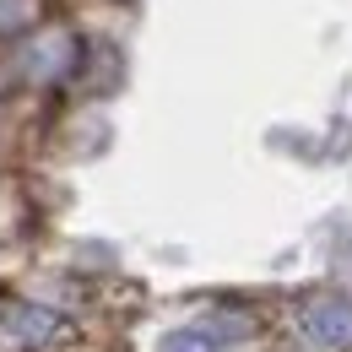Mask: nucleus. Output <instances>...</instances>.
Masks as SVG:
<instances>
[{
  "mask_svg": "<svg viewBox=\"0 0 352 352\" xmlns=\"http://www.w3.org/2000/svg\"><path fill=\"white\" fill-rule=\"evenodd\" d=\"M163 352H228V336L212 331V325H190V331H174Z\"/></svg>",
  "mask_w": 352,
  "mask_h": 352,
  "instance_id": "nucleus-2",
  "label": "nucleus"
},
{
  "mask_svg": "<svg viewBox=\"0 0 352 352\" xmlns=\"http://www.w3.org/2000/svg\"><path fill=\"white\" fill-rule=\"evenodd\" d=\"M304 331H309V342H320V347H331V352L352 347V298H342V293L314 298L304 309Z\"/></svg>",
  "mask_w": 352,
  "mask_h": 352,
  "instance_id": "nucleus-1",
  "label": "nucleus"
}]
</instances>
